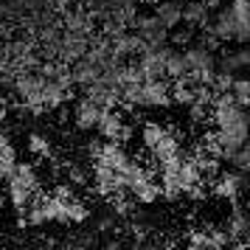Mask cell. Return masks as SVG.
<instances>
[{
  "label": "cell",
  "mask_w": 250,
  "mask_h": 250,
  "mask_svg": "<svg viewBox=\"0 0 250 250\" xmlns=\"http://www.w3.org/2000/svg\"><path fill=\"white\" fill-rule=\"evenodd\" d=\"M225 230H228V236H230V242L248 239V216H245L242 203H230V216H228Z\"/></svg>",
  "instance_id": "obj_9"
},
{
  "label": "cell",
  "mask_w": 250,
  "mask_h": 250,
  "mask_svg": "<svg viewBox=\"0 0 250 250\" xmlns=\"http://www.w3.org/2000/svg\"><path fill=\"white\" fill-rule=\"evenodd\" d=\"M3 183L9 186V200H12L17 216L25 214V205L31 203V197L42 188V183H40V174H37L34 163H14L12 174H9Z\"/></svg>",
  "instance_id": "obj_2"
},
{
  "label": "cell",
  "mask_w": 250,
  "mask_h": 250,
  "mask_svg": "<svg viewBox=\"0 0 250 250\" xmlns=\"http://www.w3.org/2000/svg\"><path fill=\"white\" fill-rule=\"evenodd\" d=\"M152 14H155V20H158L166 31L180 28V23H183V12H180V3H177V0H158V3L152 6Z\"/></svg>",
  "instance_id": "obj_7"
},
{
  "label": "cell",
  "mask_w": 250,
  "mask_h": 250,
  "mask_svg": "<svg viewBox=\"0 0 250 250\" xmlns=\"http://www.w3.org/2000/svg\"><path fill=\"white\" fill-rule=\"evenodd\" d=\"M76 250H84V248H76Z\"/></svg>",
  "instance_id": "obj_17"
},
{
  "label": "cell",
  "mask_w": 250,
  "mask_h": 250,
  "mask_svg": "<svg viewBox=\"0 0 250 250\" xmlns=\"http://www.w3.org/2000/svg\"><path fill=\"white\" fill-rule=\"evenodd\" d=\"M99 113H102V107H99V104H93L90 99H82V102L76 104V113H73V121H76V126H79L82 132H90V129H96Z\"/></svg>",
  "instance_id": "obj_8"
},
{
  "label": "cell",
  "mask_w": 250,
  "mask_h": 250,
  "mask_svg": "<svg viewBox=\"0 0 250 250\" xmlns=\"http://www.w3.org/2000/svg\"><path fill=\"white\" fill-rule=\"evenodd\" d=\"M228 163H230V169H236L239 174H248V169H250V152H248V144H245L242 149H236V152H233V158L228 160Z\"/></svg>",
  "instance_id": "obj_14"
},
{
  "label": "cell",
  "mask_w": 250,
  "mask_h": 250,
  "mask_svg": "<svg viewBox=\"0 0 250 250\" xmlns=\"http://www.w3.org/2000/svg\"><path fill=\"white\" fill-rule=\"evenodd\" d=\"M188 250H222V245L211 236L208 228H197L188 233Z\"/></svg>",
  "instance_id": "obj_11"
},
{
  "label": "cell",
  "mask_w": 250,
  "mask_h": 250,
  "mask_svg": "<svg viewBox=\"0 0 250 250\" xmlns=\"http://www.w3.org/2000/svg\"><path fill=\"white\" fill-rule=\"evenodd\" d=\"M180 138L171 132L169 126H166V132L155 141V146L149 149V155H152V163L155 166H160V163H169V160H174L177 155H180Z\"/></svg>",
  "instance_id": "obj_6"
},
{
  "label": "cell",
  "mask_w": 250,
  "mask_h": 250,
  "mask_svg": "<svg viewBox=\"0 0 250 250\" xmlns=\"http://www.w3.org/2000/svg\"><path fill=\"white\" fill-rule=\"evenodd\" d=\"M129 3H135V6H155L158 0H129Z\"/></svg>",
  "instance_id": "obj_16"
},
{
  "label": "cell",
  "mask_w": 250,
  "mask_h": 250,
  "mask_svg": "<svg viewBox=\"0 0 250 250\" xmlns=\"http://www.w3.org/2000/svg\"><path fill=\"white\" fill-rule=\"evenodd\" d=\"M230 96H233V102H236L239 107H245V110H248V104H250V82H248V76H245V70L233 73V82H230Z\"/></svg>",
  "instance_id": "obj_12"
},
{
  "label": "cell",
  "mask_w": 250,
  "mask_h": 250,
  "mask_svg": "<svg viewBox=\"0 0 250 250\" xmlns=\"http://www.w3.org/2000/svg\"><path fill=\"white\" fill-rule=\"evenodd\" d=\"M14 163H17V149H14L12 138H9V135H0V183L12 174Z\"/></svg>",
  "instance_id": "obj_10"
},
{
  "label": "cell",
  "mask_w": 250,
  "mask_h": 250,
  "mask_svg": "<svg viewBox=\"0 0 250 250\" xmlns=\"http://www.w3.org/2000/svg\"><path fill=\"white\" fill-rule=\"evenodd\" d=\"M200 3H203L205 12H216V9L222 6V0H200Z\"/></svg>",
  "instance_id": "obj_15"
},
{
  "label": "cell",
  "mask_w": 250,
  "mask_h": 250,
  "mask_svg": "<svg viewBox=\"0 0 250 250\" xmlns=\"http://www.w3.org/2000/svg\"><path fill=\"white\" fill-rule=\"evenodd\" d=\"M242 191H245V174H239L236 169L228 171L222 169L208 186V194H214L219 200H228V203H239Z\"/></svg>",
  "instance_id": "obj_3"
},
{
  "label": "cell",
  "mask_w": 250,
  "mask_h": 250,
  "mask_svg": "<svg viewBox=\"0 0 250 250\" xmlns=\"http://www.w3.org/2000/svg\"><path fill=\"white\" fill-rule=\"evenodd\" d=\"M124 124L126 121H124V115L118 113V107H102L99 121H96V132H99V138H104V141H118Z\"/></svg>",
  "instance_id": "obj_5"
},
{
  "label": "cell",
  "mask_w": 250,
  "mask_h": 250,
  "mask_svg": "<svg viewBox=\"0 0 250 250\" xmlns=\"http://www.w3.org/2000/svg\"><path fill=\"white\" fill-rule=\"evenodd\" d=\"M211 124L216 132L236 141H248V110L233 102L230 93H216L211 102Z\"/></svg>",
  "instance_id": "obj_1"
},
{
  "label": "cell",
  "mask_w": 250,
  "mask_h": 250,
  "mask_svg": "<svg viewBox=\"0 0 250 250\" xmlns=\"http://www.w3.org/2000/svg\"><path fill=\"white\" fill-rule=\"evenodd\" d=\"M129 197L135 200V203H144V205H152L160 200V183H158V166L155 169H149L141 180H135L129 188Z\"/></svg>",
  "instance_id": "obj_4"
},
{
  "label": "cell",
  "mask_w": 250,
  "mask_h": 250,
  "mask_svg": "<svg viewBox=\"0 0 250 250\" xmlns=\"http://www.w3.org/2000/svg\"><path fill=\"white\" fill-rule=\"evenodd\" d=\"M28 152L37 155V158H51V144H48L42 135L31 132V135H28Z\"/></svg>",
  "instance_id": "obj_13"
}]
</instances>
